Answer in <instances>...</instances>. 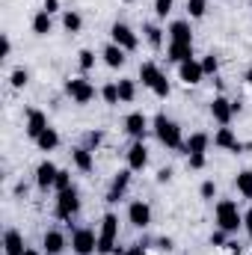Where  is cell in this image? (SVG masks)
Returning a JSON list of instances; mask_svg holds the SVG:
<instances>
[{"label": "cell", "instance_id": "cell-1", "mask_svg": "<svg viewBox=\"0 0 252 255\" xmlns=\"http://www.w3.org/2000/svg\"><path fill=\"white\" fill-rule=\"evenodd\" d=\"M217 229H223L229 235L244 229V214L238 211V202H232V199H220L217 202Z\"/></svg>", "mask_w": 252, "mask_h": 255}, {"label": "cell", "instance_id": "cell-2", "mask_svg": "<svg viewBox=\"0 0 252 255\" xmlns=\"http://www.w3.org/2000/svg\"><path fill=\"white\" fill-rule=\"evenodd\" d=\"M116 238H119V217L116 214H104L101 232H98V253L113 255L116 253Z\"/></svg>", "mask_w": 252, "mask_h": 255}, {"label": "cell", "instance_id": "cell-3", "mask_svg": "<svg viewBox=\"0 0 252 255\" xmlns=\"http://www.w3.org/2000/svg\"><path fill=\"white\" fill-rule=\"evenodd\" d=\"M154 133H157V139H160L166 148H184V142H181V128L175 125L172 119H166L163 113L154 116Z\"/></svg>", "mask_w": 252, "mask_h": 255}, {"label": "cell", "instance_id": "cell-4", "mask_svg": "<svg viewBox=\"0 0 252 255\" xmlns=\"http://www.w3.org/2000/svg\"><path fill=\"white\" fill-rule=\"evenodd\" d=\"M65 92H68V98H71L74 104H89V101L95 98V86H92L86 77H71V80H65Z\"/></svg>", "mask_w": 252, "mask_h": 255}, {"label": "cell", "instance_id": "cell-5", "mask_svg": "<svg viewBox=\"0 0 252 255\" xmlns=\"http://www.w3.org/2000/svg\"><path fill=\"white\" fill-rule=\"evenodd\" d=\"M77 211H80V196H77L74 187L57 193V217H60V220H71V217H77Z\"/></svg>", "mask_w": 252, "mask_h": 255}, {"label": "cell", "instance_id": "cell-6", "mask_svg": "<svg viewBox=\"0 0 252 255\" xmlns=\"http://www.w3.org/2000/svg\"><path fill=\"white\" fill-rule=\"evenodd\" d=\"M71 250L77 255H92L98 250V235H95L92 229H77V232L71 235Z\"/></svg>", "mask_w": 252, "mask_h": 255}, {"label": "cell", "instance_id": "cell-7", "mask_svg": "<svg viewBox=\"0 0 252 255\" xmlns=\"http://www.w3.org/2000/svg\"><path fill=\"white\" fill-rule=\"evenodd\" d=\"M110 39L119 45V48H125V51H136V45H139V39H136V33L122 24V21H116L113 27H110Z\"/></svg>", "mask_w": 252, "mask_h": 255}, {"label": "cell", "instance_id": "cell-8", "mask_svg": "<svg viewBox=\"0 0 252 255\" xmlns=\"http://www.w3.org/2000/svg\"><path fill=\"white\" fill-rule=\"evenodd\" d=\"M211 116H214V122H220L223 128H229L232 125V116H235L232 101H229L226 95H217V98L211 101Z\"/></svg>", "mask_w": 252, "mask_h": 255}, {"label": "cell", "instance_id": "cell-9", "mask_svg": "<svg viewBox=\"0 0 252 255\" xmlns=\"http://www.w3.org/2000/svg\"><path fill=\"white\" fill-rule=\"evenodd\" d=\"M145 163H148V148L142 139H133V145L127 148V169L139 172V169H145Z\"/></svg>", "mask_w": 252, "mask_h": 255}, {"label": "cell", "instance_id": "cell-10", "mask_svg": "<svg viewBox=\"0 0 252 255\" xmlns=\"http://www.w3.org/2000/svg\"><path fill=\"white\" fill-rule=\"evenodd\" d=\"M127 220H130V226L145 229V226L151 223V208H148L142 199H136V202H130V208H127Z\"/></svg>", "mask_w": 252, "mask_h": 255}, {"label": "cell", "instance_id": "cell-11", "mask_svg": "<svg viewBox=\"0 0 252 255\" xmlns=\"http://www.w3.org/2000/svg\"><path fill=\"white\" fill-rule=\"evenodd\" d=\"M45 130H48V116L42 110H27V136L36 142Z\"/></svg>", "mask_w": 252, "mask_h": 255}, {"label": "cell", "instance_id": "cell-12", "mask_svg": "<svg viewBox=\"0 0 252 255\" xmlns=\"http://www.w3.org/2000/svg\"><path fill=\"white\" fill-rule=\"evenodd\" d=\"M214 142H217L220 148H226V151H235V154H241V151L247 148V145L235 136V130H232V128H220V130H217V136H214Z\"/></svg>", "mask_w": 252, "mask_h": 255}, {"label": "cell", "instance_id": "cell-13", "mask_svg": "<svg viewBox=\"0 0 252 255\" xmlns=\"http://www.w3.org/2000/svg\"><path fill=\"white\" fill-rule=\"evenodd\" d=\"M71 160H74V166H77L80 172H92V169H95V157H92V148H89V145L71 148Z\"/></svg>", "mask_w": 252, "mask_h": 255}, {"label": "cell", "instance_id": "cell-14", "mask_svg": "<svg viewBox=\"0 0 252 255\" xmlns=\"http://www.w3.org/2000/svg\"><path fill=\"white\" fill-rule=\"evenodd\" d=\"M57 166L51 163V160H42L39 166H36V184L42 187V190H48V187H54V181H57Z\"/></svg>", "mask_w": 252, "mask_h": 255}, {"label": "cell", "instance_id": "cell-15", "mask_svg": "<svg viewBox=\"0 0 252 255\" xmlns=\"http://www.w3.org/2000/svg\"><path fill=\"white\" fill-rule=\"evenodd\" d=\"M130 172H133V169L116 172V178H113V184H110V190H107V202H119V199L125 196L127 184H130Z\"/></svg>", "mask_w": 252, "mask_h": 255}, {"label": "cell", "instance_id": "cell-16", "mask_svg": "<svg viewBox=\"0 0 252 255\" xmlns=\"http://www.w3.org/2000/svg\"><path fill=\"white\" fill-rule=\"evenodd\" d=\"M178 77L187 83V86H196L202 77H205V71H202V63H196V60H187V63L178 65Z\"/></svg>", "mask_w": 252, "mask_h": 255}, {"label": "cell", "instance_id": "cell-17", "mask_svg": "<svg viewBox=\"0 0 252 255\" xmlns=\"http://www.w3.org/2000/svg\"><path fill=\"white\" fill-rule=\"evenodd\" d=\"M3 253H6V255H24V253H27L21 232H15V229H6V235H3Z\"/></svg>", "mask_w": 252, "mask_h": 255}, {"label": "cell", "instance_id": "cell-18", "mask_svg": "<svg viewBox=\"0 0 252 255\" xmlns=\"http://www.w3.org/2000/svg\"><path fill=\"white\" fill-rule=\"evenodd\" d=\"M125 130L133 136V139H142L145 130H148V119H145V113H130V116L125 119Z\"/></svg>", "mask_w": 252, "mask_h": 255}, {"label": "cell", "instance_id": "cell-19", "mask_svg": "<svg viewBox=\"0 0 252 255\" xmlns=\"http://www.w3.org/2000/svg\"><path fill=\"white\" fill-rule=\"evenodd\" d=\"M169 42L193 45V30H190L187 21H172V24H169Z\"/></svg>", "mask_w": 252, "mask_h": 255}, {"label": "cell", "instance_id": "cell-20", "mask_svg": "<svg viewBox=\"0 0 252 255\" xmlns=\"http://www.w3.org/2000/svg\"><path fill=\"white\" fill-rule=\"evenodd\" d=\"M125 54H127L125 48H119L116 42H110V45L104 48V54H101V57H104V63L110 65V68H122V65H125V60H127Z\"/></svg>", "mask_w": 252, "mask_h": 255}, {"label": "cell", "instance_id": "cell-21", "mask_svg": "<svg viewBox=\"0 0 252 255\" xmlns=\"http://www.w3.org/2000/svg\"><path fill=\"white\" fill-rule=\"evenodd\" d=\"M45 253L48 255H60L65 250V235L63 232H57V229H51V232H45Z\"/></svg>", "mask_w": 252, "mask_h": 255}, {"label": "cell", "instance_id": "cell-22", "mask_svg": "<svg viewBox=\"0 0 252 255\" xmlns=\"http://www.w3.org/2000/svg\"><path fill=\"white\" fill-rule=\"evenodd\" d=\"M208 142H211L208 133H190V139L184 142V151L187 154H205L208 151Z\"/></svg>", "mask_w": 252, "mask_h": 255}, {"label": "cell", "instance_id": "cell-23", "mask_svg": "<svg viewBox=\"0 0 252 255\" xmlns=\"http://www.w3.org/2000/svg\"><path fill=\"white\" fill-rule=\"evenodd\" d=\"M160 77H163V71H160L154 63H142V65H139V80H142V86H148V89H151Z\"/></svg>", "mask_w": 252, "mask_h": 255}, {"label": "cell", "instance_id": "cell-24", "mask_svg": "<svg viewBox=\"0 0 252 255\" xmlns=\"http://www.w3.org/2000/svg\"><path fill=\"white\" fill-rule=\"evenodd\" d=\"M54 30V21H51V15L45 12V9H39L36 15H33V33L36 36H48Z\"/></svg>", "mask_w": 252, "mask_h": 255}, {"label": "cell", "instance_id": "cell-25", "mask_svg": "<svg viewBox=\"0 0 252 255\" xmlns=\"http://www.w3.org/2000/svg\"><path fill=\"white\" fill-rule=\"evenodd\" d=\"M169 60L172 63H187L193 60V45H181V42H169Z\"/></svg>", "mask_w": 252, "mask_h": 255}, {"label": "cell", "instance_id": "cell-26", "mask_svg": "<svg viewBox=\"0 0 252 255\" xmlns=\"http://www.w3.org/2000/svg\"><path fill=\"white\" fill-rule=\"evenodd\" d=\"M235 187H238V193H241L244 199H252V169L238 172V178H235Z\"/></svg>", "mask_w": 252, "mask_h": 255}, {"label": "cell", "instance_id": "cell-27", "mask_svg": "<svg viewBox=\"0 0 252 255\" xmlns=\"http://www.w3.org/2000/svg\"><path fill=\"white\" fill-rule=\"evenodd\" d=\"M36 145H39L42 151H54V148L60 145V133H57L54 128H48V130H45V133H42V136L36 139Z\"/></svg>", "mask_w": 252, "mask_h": 255}, {"label": "cell", "instance_id": "cell-28", "mask_svg": "<svg viewBox=\"0 0 252 255\" xmlns=\"http://www.w3.org/2000/svg\"><path fill=\"white\" fill-rule=\"evenodd\" d=\"M142 33H145V39H148L151 48H160V45H163V30H160L157 24H145Z\"/></svg>", "mask_w": 252, "mask_h": 255}, {"label": "cell", "instance_id": "cell-29", "mask_svg": "<svg viewBox=\"0 0 252 255\" xmlns=\"http://www.w3.org/2000/svg\"><path fill=\"white\" fill-rule=\"evenodd\" d=\"M133 95H136V83H133V80H127V77H122V80H119V98H122L125 104H130V101H133Z\"/></svg>", "mask_w": 252, "mask_h": 255}, {"label": "cell", "instance_id": "cell-30", "mask_svg": "<svg viewBox=\"0 0 252 255\" xmlns=\"http://www.w3.org/2000/svg\"><path fill=\"white\" fill-rule=\"evenodd\" d=\"M63 27L68 30V33H80V27H83V18H80L77 12H71V9H68V12L63 15Z\"/></svg>", "mask_w": 252, "mask_h": 255}, {"label": "cell", "instance_id": "cell-31", "mask_svg": "<svg viewBox=\"0 0 252 255\" xmlns=\"http://www.w3.org/2000/svg\"><path fill=\"white\" fill-rule=\"evenodd\" d=\"M101 98H104L110 107H116V104L122 101V98H119V83H107V86L101 89Z\"/></svg>", "mask_w": 252, "mask_h": 255}, {"label": "cell", "instance_id": "cell-32", "mask_svg": "<svg viewBox=\"0 0 252 255\" xmlns=\"http://www.w3.org/2000/svg\"><path fill=\"white\" fill-rule=\"evenodd\" d=\"M27 80H30L27 68H15V71L9 74V83H12V89H24V86H27Z\"/></svg>", "mask_w": 252, "mask_h": 255}, {"label": "cell", "instance_id": "cell-33", "mask_svg": "<svg viewBox=\"0 0 252 255\" xmlns=\"http://www.w3.org/2000/svg\"><path fill=\"white\" fill-rule=\"evenodd\" d=\"M208 12V0H187V15L190 18H202Z\"/></svg>", "mask_w": 252, "mask_h": 255}, {"label": "cell", "instance_id": "cell-34", "mask_svg": "<svg viewBox=\"0 0 252 255\" xmlns=\"http://www.w3.org/2000/svg\"><path fill=\"white\" fill-rule=\"evenodd\" d=\"M68 187H71V172H68V169H60V172H57V181H54V190L63 193V190H68Z\"/></svg>", "mask_w": 252, "mask_h": 255}, {"label": "cell", "instance_id": "cell-35", "mask_svg": "<svg viewBox=\"0 0 252 255\" xmlns=\"http://www.w3.org/2000/svg\"><path fill=\"white\" fill-rule=\"evenodd\" d=\"M77 63H80V68H83V71H89V68H92V65H95V54H92V51H86V48H83V51H80V54H77Z\"/></svg>", "mask_w": 252, "mask_h": 255}, {"label": "cell", "instance_id": "cell-36", "mask_svg": "<svg viewBox=\"0 0 252 255\" xmlns=\"http://www.w3.org/2000/svg\"><path fill=\"white\" fill-rule=\"evenodd\" d=\"M172 6H175V0H154V12H157V18H166V15L172 12Z\"/></svg>", "mask_w": 252, "mask_h": 255}, {"label": "cell", "instance_id": "cell-37", "mask_svg": "<svg viewBox=\"0 0 252 255\" xmlns=\"http://www.w3.org/2000/svg\"><path fill=\"white\" fill-rule=\"evenodd\" d=\"M101 142H104V130H89V133H86V145H89L92 151H95Z\"/></svg>", "mask_w": 252, "mask_h": 255}, {"label": "cell", "instance_id": "cell-38", "mask_svg": "<svg viewBox=\"0 0 252 255\" xmlns=\"http://www.w3.org/2000/svg\"><path fill=\"white\" fill-rule=\"evenodd\" d=\"M217 68H220V60H217L214 54H208V57L202 60V71H205V74H217Z\"/></svg>", "mask_w": 252, "mask_h": 255}, {"label": "cell", "instance_id": "cell-39", "mask_svg": "<svg viewBox=\"0 0 252 255\" xmlns=\"http://www.w3.org/2000/svg\"><path fill=\"white\" fill-rule=\"evenodd\" d=\"M190 169H205V154H187Z\"/></svg>", "mask_w": 252, "mask_h": 255}, {"label": "cell", "instance_id": "cell-40", "mask_svg": "<svg viewBox=\"0 0 252 255\" xmlns=\"http://www.w3.org/2000/svg\"><path fill=\"white\" fill-rule=\"evenodd\" d=\"M226 235H229V232H223V229H217V232L211 235V244H214V247H226V244H229V241H226Z\"/></svg>", "mask_w": 252, "mask_h": 255}, {"label": "cell", "instance_id": "cell-41", "mask_svg": "<svg viewBox=\"0 0 252 255\" xmlns=\"http://www.w3.org/2000/svg\"><path fill=\"white\" fill-rule=\"evenodd\" d=\"M214 196H217V184L214 181H205L202 184V199H214Z\"/></svg>", "mask_w": 252, "mask_h": 255}, {"label": "cell", "instance_id": "cell-42", "mask_svg": "<svg viewBox=\"0 0 252 255\" xmlns=\"http://www.w3.org/2000/svg\"><path fill=\"white\" fill-rule=\"evenodd\" d=\"M9 54H12V42H9V36H3L0 39V60H6Z\"/></svg>", "mask_w": 252, "mask_h": 255}, {"label": "cell", "instance_id": "cell-43", "mask_svg": "<svg viewBox=\"0 0 252 255\" xmlns=\"http://www.w3.org/2000/svg\"><path fill=\"white\" fill-rule=\"evenodd\" d=\"M172 178V169L169 166H163V169H157V184H166Z\"/></svg>", "mask_w": 252, "mask_h": 255}, {"label": "cell", "instance_id": "cell-44", "mask_svg": "<svg viewBox=\"0 0 252 255\" xmlns=\"http://www.w3.org/2000/svg\"><path fill=\"white\" fill-rule=\"evenodd\" d=\"M42 9H45L48 15H54V12H60V0H45V3H42Z\"/></svg>", "mask_w": 252, "mask_h": 255}, {"label": "cell", "instance_id": "cell-45", "mask_svg": "<svg viewBox=\"0 0 252 255\" xmlns=\"http://www.w3.org/2000/svg\"><path fill=\"white\" fill-rule=\"evenodd\" d=\"M125 255H145V244H133L130 250H125Z\"/></svg>", "mask_w": 252, "mask_h": 255}, {"label": "cell", "instance_id": "cell-46", "mask_svg": "<svg viewBox=\"0 0 252 255\" xmlns=\"http://www.w3.org/2000/svg\"><path fill=\"white\" fill-rule=\"evenodd\" d=\"M244 229L250 232V238H252V211H247V214H244Z\"/></svg>", "mask_w": 252, "mask_h": 255}, {"label": "cell", "instance_id": "cell-47", "mask_svg": "<svg viewBox=\"0 0 252 255\" xmlns=\"http://www.w3.org/2000/svg\"><path fill=\"white\" fill-rule=\"evenodd\" d=\"M157 247H160V250H166V253H169V250H172V238H160V241H157Z\"/></svg>", "mask_w": 252, "mask_h": 255}, {"label": "cell", "instance_id": "cell-48", "mask_svg": "<svg viewBox=\"0 0 252 255\" xmlns=\"http://www.w3.org/2000/svg\"><path fill=\"white\" fill-rule=\"evenodd\" d=\"M244 80H247V83L252 86V68H247V74H244Z\"/></svg>", "mask_w": 252, "mask_h": 255}, {"label": "cell", "instance_id": "cell-49", "mask_svg": "<svg viewBox=\"0 0 252 255\" xmlns=\"http://www.w3.org/2000/svg\"><path fill=\"white\" fill-rule=\"evenodd\" d=\"M24 255H42V253H36V250H27V253H24Z\"/></svg>", "mask_w": 252, "mask_h": 255}, {"label": "cell", "instance_id": "cell-50", "mask_svg": "<svg viewBox=\"0 0 252 255\" xmlns=\"http://www.w3.org/2000/svg\"><path fill=\"white\" fill-rule=\"evenodd\" d=\"M232 255H244V253H241V250H238V253H232Z\"/></svg>", "mask_w": 252, "mask_h": 255}]
</instances>
